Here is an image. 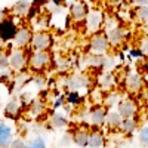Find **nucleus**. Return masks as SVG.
<instances>
[{"instance_id": "9", "label": "nucleus", "mask_w": 148, "mask_h": 148, "mask_svg": "<svg viewBox=\"0 0 148 148\" xmlns=\"http://www.w3.org/2000/svg\"><path fill=\"white\" fill-rule=\"evenodd\" d=\"M144 86V79L139 73L136 71H129L125 77V88L130 93H136L142 89Z\"/></svg>"}, {"instance_id": "29", "label": "nucleus", "mask_w": 148, "mask_h": 148, "mask_svg": "<svg viewBox=\"0 0 148 148\" xmlns=\"http://www.w3.org/2000/svg\"><path fill=\"white\" fill-rule=\"evenodd\" d=\"M130 59H138V58H142V56H145V53L141 51V49H138V47H133V49H130L129 51V55H127Z\"/></svg>"}, {"instance_id": "23", "label": "nucleus", "mask_w": 148, "mask_h": 148, "mask_svg": "<svg viewBox=\"0 0 148 148\" xmlns=\"http://www.w3.org/2000/svg\"><path fill=\"white\" fill-rule=\"evenodd\" d=\"M133 16L139 24H145L148 21V6H136L133 12Z\"/></svg>"}, {"instance_id": "17", "label": "nucleus", "mask_w": 148, "mask_h": 148, "mask_svg": "<svg viewBox=\"0 0 148 148\" xmlns=\"http://www.w3.org/2000/svg\"><path fill=\"white\" fill-rule=\"evenodd\" d=\"M125 135H133L135 130L138 129V121L135 117H129V119H123L120 123V127H119Z\"/></svg>"}, {"instance_id": "33", "label": "nucleus", "mask_w": 148, "mask_h": 148, "mask_svg": "<svg viewBox=\"0 0 148 148\" xmlns=\"http://www.w3.org/2000/svg\"><path fill=\"white\" fill-rule=\"evenodd\" d=\"M139 49H141V51H142L145 55H148V37L142 42V45H141V47H139Z\"/></svg>"}, {"instance_id": "18", "label": "nucleus", "mask_w": 148, "mask_h": 148, "mask_svg": "<svg viewBox=\"0 0 148 148\" xmlns=\"http://www.w3.org/2000/svg\"><path fill=\"white\" fill-rule=\"evenodd\" d=\"M31 8V2L30 0H18L12 8V14H15L18 16H27Z\"/></svg>"}, {"instance_id": "37", "label": "nucleus", "mask_w": 148, "mask_h": 148, "mask_svg": "<svg viewBox=\"0 0 148 148\" xmlns=\"http://www.w3.org/2000/svg\"><path fill=\"white\" fill-rule=\"evenodd\" d=\"M142 25H144V31H145V34L148 36V21H147L145 24H142Z\"/></svg>"}, {"instance_id": "4", "label": "nucleus", "mask_w": 148, "mask_h": 148, "mask_svg": "<svg viewBox=\"0 0 148 148\" xmlns=\"http://www.w3.org/2000/svg\"><path fill=\"white\" fill-rule=\"evenodd\" d=\"M53 45V39L51 33H47L46 30H39L34 31L31 42H30V47L33 51H49Z\"/></svg>"}, {"instance_id": "25", "label": "nucleus", "mask_w": 148, "mask_h": 148, "mask_svg": "<svg viewBox=\"0 0 148 148\" xmlns=\"http://www.w3.org/2000/svg\"><path fill=\"white\" fill-rule=\"evenodd\" d=\"M65 101L70 105H79L82 102V95L79 90H68V93L65 96Z\"/></svg>"}, {"instance_id": "31", "label": "nucleus", "mask_w": 148, "mask_h": 148, "mask_svg": "<svg viewBox=\"0 0 148 148\" xmlns=\"http://www.w3.org/2000/svg\"><path fill=\"white\" fill-rule=\"evenodd\" d=\"M25 145H27V142L24 141L22 138H14L9 148H25Z\"/></svg>"}, {"instance_id": "30", "label": "nucleus", "mask_w": 148, "mask_h": 148, "mask_svg": "<svg viewBox=\"0 0 148 148\" xmlns=\"http://www.w3.org/2000/svg\"><path fill=\"white\" fill-rule=\"evenodd\" d=\"M43 111H45V104H43V102H40V101H36V102L33 104V113H34L36 116H40V114H43Z\"/></svg>"}, {"instance_id": "35", "label": "nucleus", "mask_w": 148, "mask_h": 148, "mask_svg": "<svg viewBox=\"0 0 148 148\" xmlns=\"http://www.w3.org/2000/svg\"><path fill=\"white\" fill-rule=\"evenodd\" d=\"M61 105H64V96H59L58 99H56V102H55V105H53V110L59 108Z\"/></svg>"}, {"instance_id": "10", "label": "nucleus", "mask_w": 148, "mask_h": 148, "mask_svg": "<svg viewBox=\"0 0 148 148\" xmlns=\"http://www.w3.org/2000/svg\"><path fill=\"white\" fill-rule=\"evenodd\" d=\"M107 108L102 105H95L88 111V121L92 126H104L105 125V117H107Z\"/></svg>"}, {"instance_id": "19", "label": "nucleus", "mask_w": 148, "mask_h": 148, "mask_svg": "<svg viewBox=\"0 0 148 148\" xmlns=\"http://www.w3.org/2000/svg\"><path fill=\"white\" fill-rule=\"evenodd\" d=\"M98 83H99L101 89H104V90H111V89H113L114 86H116V77H114L113 73L107 71V73H104L102 76L99 77Z\"/></svg>"}, {"instance_id": "26", "label": "nucleus", "mask_w": 148, "mask_h": 148, "mask_svg": "<svg viewBox=\"0 0 148 148\" xmlns=\"http://www.w3.org/2000/svg\"><path fill=\"white\" fill-rule=\"evenodd\" d=\"M25 148H47L46 145V139L43 136H34L33 139H30L25 145Z\"/></svg>"}, {"instance_id": "8", "label": "nucleus", "mask_w": 148, "mask_h": 148, "mask_svg": "<svg viewBox=\"0 0 148 148\" xmlns=\"http://www.w3.org/2000/svg\"><path fill=\"white\" fill-rule=\"evenodd\" d=\"M89 12V6L83 0H74L70 5V16L74 22H83Z\"/></svg>"}, {"instance_id": "16", "label": "nucleus", "mask_w": 148, "mask_h": 148, "mask_svg": "<svg viewBox=\"0 0 148 148\" xmlns=\"http://www.w3.org/2000/svg\"><path fill=\"white\" fill-rule=\"evenodd\" d=\"M104 142H105V138L101 133V130L93 129L92 132H89V144H88L89 148H102Z\"/></svg>"}, {"instance_id": "7", "label": "nucleus", "mask_w": 148, "mask_h": 148, "mask_svg": "<svg viewBox=\"0 0 148 148\" xmlns=\"http://www.w3.org/2000/svg\"><path fill=\"white\" fill-rule=\"evenodd\" d=\"M104 33H105L110 45L113 46V47H119L120 45H123V42L126 40V37L129 34V31L126 28H123L120 24H119V25H116L114 28H110V30L104 31Z\"/></svg>"}, {"instance_id": "34", "label": "nucleus", "mask_w": 148, "mask_h": 148, "mask_svg": "<svg viewBox=\"0 0 148 148\" xmlns=\"http://www.w3.org/2000/svg\"><path fill=\"white\" fill-rule=\"evenodd\" d=\"M135 6H148V0H132Z\"/></svg>"}, {"instance_id": "22", "label": "nucleus", "mask_w": 148, "mask_h": 148, "mask_svg": "<svg viewBox=\"0 0 148 148\" xmlns=\"http://www.w3.org/2000/svg\"><path fill=\"white\" fill-rule=\"evenodd\" d=\"M19 108H21L19 101L16 99V98H12V99L6 104V107H5V113H6L9 117H14V116H16V114L19 113Z\"/></svg>"}, {"instance_id": "24", "label": "nucleus", "mask_w": 148, "mask_h": 148, "mask_svg": "<svg viewBox=\"0 0 148 148\" xmlns=\"http://www.w3.org/2000/svg\"><path fill=\"white\" fill-rule=\"evenodd\" d=\"M123 99V95L120 92H116V90H110L107 98H105V104L108 107H117V104Z\"/></svg>"}, {"instance_id": "28", "label": "nucleus", "mask_w": 148, "mask_h": 148, "mask_svg": "<svg viewBox=\"0 0 148 148\" xmlns=\"http://www.w3.org/2000/svg\"><path fill=\"white\" fill-rule=\"evenodd\" d=\"M9 67V53L5 51H0V71H6Z\"/></svg>"}, {"instance_id": "5", "label": "nucleus", "mask_w": 148, "mask_h": 148, "mask_svg": "<svg viewBox=\"0 0 148 148\" xmlns=\"http://www.w3.org/2000/svg\"><path fill=\"white\" fill-rule=\"evenodd\" d=\"M28 65V56H27V52L21 47H15L14 51L9 53V67L12 71H16V73H21L24 71Z\"/></svg>"}, {"instance_id": "12", "label": "nucleus", "mask_w": 148, "mask_h": 148, "mask_svg": "<svg viewBox=\"0 0 148 148\" xmlns=\"http://www.w3.org/2000/svg\"><path fill=\"white\" fill-rule=\"evenodd\" d=\"M117 111L123 119H129V117H136L138 113V107L132 99H121L117 104Z\"/></svg>"}, {"instance_id": "36", "label": "nucleus", "mask_w": 148, "mask_h": 148, "mask_svg": "<svg viewBox=\"0 0 148 148\" xmlns=\"http://www.w3.org/2000/svg\"><path fill=\"white\" fill-rule=\"evenodd\" d=\"M5 18V9L3 8H0V21H2Z\"/></svg>"}, {"instance_id": "13", "label": "nucleus", "mask_w": 148, "mask_h": 148, "mask_svg": "<svg viewBox=\"0 0 148 148\" xmlns=\"http://www.w3.org/2000/svg\"><path fill=\"white\" fill-rule=\"evenodd\" d=\"M14 139V127L9 123L0 120V148H9Z\"/></svg>"}, {"instance_id": "20", "label": "nucleus", "mask_w": 148, "mask_h": 148, "mask_svg": "<svg viewBox=\"0 0 148 148\" xmlns=\"http://www.w3.org/2000/svg\"><path fill=\"white\" fill-rule=\"evenodd\" d=\"M123 117L119 114V111H110V113H107V117H105V125L111 129H117L120 127V123H121Z\"/></svg>"}, {"instance_id": "1", "label": "nucleus", "mask_w": 148, "mask_h": 148, "mask_svg": "<svg viewBox=\"0 0 148 148\" xmlns=\"http://www.w3.org/2000/svg\"><path fill=\"white\" fill-rule=\"evenodd\" d=\"M110 42L107 39L105 33L101 30L98 33L90 34V39H89V51L92 55H107L110 51Z\"/></svg>"}, {"instance_id": "15", "label": "nucleus", "mask_w": 148, "mask_h": 148, "mask_svg": "<svg viewBox=\"0 0 148 148\" xmlns=\"http://www.w3.org/2000/svg\"><path fill=\"white\" fill-rule=\"evenodd\" d=\"M71 141L80 148H86L88 144H89V132L86 129H79V130H76L73 133Z\"/></svg>"}, {"instance_id": "3", "label": "nucleus", "mask_w": 148, "mask_h": 148, "mask_svg": "<svg viewBox=\"0 0 148 148\" xmlns=\"http://www.w3.org/2000/svg\"><path fill=\"white\" fill-rule=\"evenodd\" d=\"M104 14H102V10L99 9H89L88 12V15H86L84 18V28L88 33L93 34V33H98V31H101L102 27H104Z\"/></svg>"}, {"instance_id": "27", "label": "nucleus", "mask_w": 148, "mask_h": 148, "mask_svg": "<svg viewBox=\"0 0 148 148\" xmlns=\"http://www.w3.org/2000/svg\"><path fill=\"white\" fill-rule=\"evenodd\" d=\"M138 141L144 148H148V126H144L138 132Z\"/></svg>"}, {"instance_id": "21", "label": "nucleus", "mask_w": 148, "mask_h": 148, "mask_svg": "<svg viewBox=\"0 0 148 148\" xmlns=\"http://www.w3.org/2000/svg\"><path fill=\"white\" fill-rule=\"evenodd\" d=\"M51 125L55 127V129H62V127H67L68 126V117L62 113V111H58L55 113L51 119Z\"/></svg>"}, {"instance_id": "32", "label": "nucleus", "mask_w": 148, "mask_h": 148, "mask_svg": "<svg viewBox=\"0 0 148 148\" xmlns=\"http://www.w3.org/2000/svg\"><path fill=\"white\" fill-rule=\"evenodd\" d=\"M56 61H58V64H59V67H58L59 70H65V68L68 67V62H67V59H65V58H61V56H59Z\"/></svg>"}, {"instance_id": "2", "label": "nucleus", "mask_w": 148, "mask_h": 148, "mask_svg": "<svg viewBox=\"0 0 148 148\" xmlns=\"http://www.w3.org/2000/svg\"><path fill=\"white\" fill-rule=\"evenodd\" d=\"M51 61L52 56L49 51H33L28 56V67L36 73H40L51 65Z\"/></svg>"}, {"instance_id": "38", "label": "nucleus", "mask_w": 148, "mask_h": 148, "mask_svg": "<svg viewBox=\"0 0 148 148\" xmlns=\"http://www.w3.org/2000/svg\"><path fill=\"white\" fill-rule=\"evenodd\" d=\"M119 56H120V61H121V62H123V61H125V53H123V52H121V53H120Z\"/></svg>"}, {"instance_id": "14", "label": "nucleus", "mask_w": 148, "mask_h": 148, "mask_svg": "<svg viewBox=\"0 0 148 148\" xmlns=\"http://www.w3.org/2000/svg\"><path fill=\"white\" fill-rule=\"evenodd\" d=\"M89 77L83 76V74H74L67 80V88L68 90H79L83 88H89Z\"/></svg>"}, {"instance_id": "11", "label": "nucleus", "mask_w": 148, "mask_h": 148, "mask_svg": "<svg viewBox=\"0 0 148 148\" xmlns=\"http://www.w3.org/2000/svg\"><path fill=\"white\" fill-rule=\"evenodd\" d=\"M31 37H33V31L30 27H18V31L15 34V39H14V43H15V47H21V49H25L27 46H30V42H31Z\"/></svg>"}, {"instance_id": "6", "label": "nucleus", "mask_w": 148, "mask_h": 148, "mask_svg": "<svg viewBox=\"0 0 148 148\" xmlns=\"http://www.w3.org/2000/svg\"><path fill=\"white\" fill-rule=\"evenodd\" d=\"M16 31H18V27H16V24L14 22L12 18L5 16L2 21H0V40H2L3 43L14 40Z\"/></svg>"}]
</instances>
